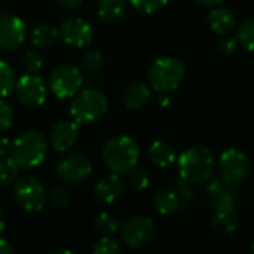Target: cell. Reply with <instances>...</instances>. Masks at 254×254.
Instances as JSON below:
<instances>
[{
    "label": "cell",
    "mask_w": 254,
    "mask_h": 254,
    "mask_svg": "<svg viewBox=\"0 0 254 254\" xmlns=\"http://www.w3.org/2000/svg\"><path fill=\"white\" fill-rule=\"evenodd\" d=\"M27 36L25 22L9 12H0V48L4 51L18 49Z\"/></svg>",
    "instance_id": "obj_12"
},
{
    "label": "cell",
    "mask_w": 254,
    "mask_h": 254,
    "mask_svg": "<svg viewBox=\"0 0 254 254\" xmlns=\"http://www.w3.org/2000/svg\"><path fill=\"white\" fill-rule=\"evenodd\" d=\"M92 252L94 254H118L121 252V246L115 238H112V235H103V238L95 243Z\"/></svg>",
    "instance_id": "obj_29"
},
{
    "label": "cell",
    "mask_w": 254,
    "mask_h": 254,
    "mask_svg": "<svg viewBox=\"0 0 254 254\" xmlns=\"http://www.w3.org/2000/svg\"><path fill=\"white\" fill-rule=\"evenodd\" d=\"M13 196L25 211L37 213L46 204V190L43 185L31 176L18 177L13 183Z\"/></svg>",
    "instance_id": "obj_6"
},
{
    "label": "cell",
    "mask_w": 254,
    "mask_h": 254,
    "mask_svg": "<svg viewBox=\"0 0 254 254\" xmlns=\"http://www.w3.org/2000/svg\"><path fill=\"white\" fill-rule=\"evenodd\" d=\"M58 253L70 254L71 252H68V250H63V249H57V250H52V252H49V254H58Z\"/></svg>",
    "instance_id": "obj_41"
},
{
    "label": "cell",
    "mask_w": 254,
    "mask_h": 254,
    "mask_svg": "<svg viewBox=\"0 0 254 254\" xmlns=\"http://www.w3.org/2000/svg\"><path fill=\"white\" fill-rule=\"evenodd\" d=\"M3 229H4V219H3V214L0 211V234L3 232Z\"/></svg>",
    "instance_id": "obj_42"
},
{
    "label": "cell",
    "mask_w": 254,
    "mask_h": 254,
    "mask_svg": "<svg viewBox=\"0 0 254 254\" xmlns=\"http://www.w3.org/2000/svg\"><path fill=\"white\" fill-rule=\"evenodd\" d=\"M98 16L106 24H115L127 13V0H98Z\"/></svg>",
    "instance_id": "obj_21"
},
{
    "label": "cell",
    "mask_w": 254,
    "mask_h": 254,
    "mask_svg": "<svg viewBox=\"0 0 254 254\" xmlns=\"http://www.w3.org/2000/svg\"><path fill=\"white\" fill-rule=\"evenodd\" d=\"M22 67L27 73H37L43 67V55L39 51H27L22 55Z\"/></svg>",
    "instance_id": "obj_30"
},
{
    "label": "cell",
    "mask_w": 254,
    "mask_h": 254,
    "mask_svg": "<svg viewBox=\"0 0 254 254\" xmlns=\"http://www.w3.org/2000/svg\"><path fill=\"white\" fill-rule=\"evenodd\" d=\"M195 1L201 6H216V4L222 3L223 0H195Z\"/></svg>",
    "instance_id": "obj_39"
},
{
    "label": "cell",
    "mask_w": 254,
    "mask_h": 254,
    "mask_svg": "<svg viewBox=\"0 0 254 254\" xmlns=\"http://www.w3.org/2000/svg\"><path fill=\"white\" fill-rule=\"evenodd\" d=\"M48 153V143L42 132L30 129L22 132L12 143V158L24 168L31 170L43 162Z\"/></svg>",
    "instance_id": "obj_5"
},
{
    "label": "cell",
    "mask_w": 254,
    "mask_h": 254,
    "mask_svg": "<svg viewBox=\"0 0 254 254\" xmlns=\"http://www.w3.org/2000/svg\"><path fill=\"white\" fill-rule=\"evenodd\" d=\"M124 193V182L116 173H112L110 176L103 177L97 182L94 195L95 198L103 204H113L118 201Z\"/></svg>",
    "instance_id": "obj_16"
},
{
    "label": "cell",
    "mask_w": 254,
    "mask_h": 254,
    "mask_svg": "<svg viewBox=\"0 0 254 254\" xmlns=\"http://www.w3.org/2000/svg\"><path fill=\"white\" fill-rule=\"evenodd\" d=\"M58 34L60 31L55 27L42 24V25H37L31 31V42L37 48H49L57 42Z\"/></svg>",
    "instance_id": "obj_23"
},
{
    "label": "cell",
    "mask_w": 254,
    "mask_h": 254,
    "mask_svg": "<svg viewBox=\"0 0 254 254\" xmlns=\"http://www.w3.org/2000/svg\"><path fill=\"white\" fill-rule=\"evenodd\" d=\"M83 77L77 67L60 64L49 74V88L58 98H73L82 88Z\"/></svg>",
    "instance_id": "obj_7"
},
{
    "label": "cell",
    "mask_w": 254,
    "mask_h": 254,
    "mask_svg": "<svg viewBox=\"0 0 254 254\" xmlns=\"http://www.w3.org/2000/svg\"><path fill=\"white\" fill-rule=\"evenodd\" d=\"M109 109L106 94L98 89L88 88L79 91L70 104V115L77 125H88L100 121Z\"/></svg>",
    "instance_id": "obj_4"
},
{
    "label": "cell",
    "mask_w": 254,
    "mask_h": 254,
    "mask_svg": "<svg viewBox=\"0 0 254 254\" xmlns=\"http://www.w3.org/2000/svg\"><path fill=\"white\" fill-rule=\"evenodd\" d=\"M238 223H240V216L234 204L216 207V211L211 217V226L214 231L229 235L237 231Z\"/></svg>",
    "instance_id": "obj_17"
},
{
    "label": "cell",
    "mask_w": 254,
    "mask_h": 254,
    "mask_svg": "<svg viewBox=\"0 0 254 254\" xmlns=\"http://www.w3.org/2000/svg\"><path fill=\"white\" fill-rule=\"evenodd\" d=\"M182 204H183V199L179 196V193L176 190H171V189L159 190L153 196V207L162 216L176 214L180 210Z\"/></svg>",
    "instance_id": "obj_19"
},
{
    "label": "cell",
    "mask_w": 254,
    "mask_h": 254,
    "mask_svg": "<svg viewBox=\"0 0 254 254\" xmlns=\"http://www.w3.org/2000/svg\"><path fill=\"white\" fill-rule=\"evenodd\" d=\"M49 201L54 208H65L70 204V195L64 188L57 186L49 193Z\"/></svg>",
    "instance_id": "obj_33"
},
{
    "label": "cell",
    "mask_w": 254,
    "mask_h": 254,
    "mask_svg": "<svg viewBox=\"0 0 254 254\" xmlns=\"http://www.w3.org/2000/svg\"><path fill=\"white\" fill-rule=\"evenodd\" d=\"M92 173V165L85 155L71 153L61 159L57 167L58 177L70 185H79L89 179Z\"/></svg>",
    "instance_id": "obj_11"
},
{
    "label": "cell",
    "mask_w": 254,
    "mask_h": 254,
    "mask_svg": "<svg viewBox=\"0 0 254 254\" xmlns=\"http://www.w3.org/2000/svg\"><path fill=\"white\" fill-rule=\"evenodd\" d=\"M10 150H12V144H10L9 138L0 137V158L6 156Z\"/></svg>",
    "instance_id": "obj_36"
},
{
    "label": "cell",
    "mask_w": 254,
    "mask_h": 254,
    "mask_svg": "<svg viewBox=\"0 0 254 254\" xmlns=\"http://www.w3.org/2000/svg\"><path fill=\"white\" fill-rule=\"evenodd\" d=\"M121 240L129 249H143L155 237L156 226L150 217L135 216L124 223L121 228Z\"/></svg>",
    "instance_id": "obj_8"
},
{
    "label": "cell",
    "mask_w": 254,
    "mask_h": 254,
    "mask_svg": "<svg viewBox=\"0 0 254 254\" xmlns=\"http://www.w3.org/2000/svg\"><path fill=\"white\" fill-rule=\"evenodd\" d=\"M219 170L223 179L238 185L250 176L252 162L244 152L231 147L219 156Z\"/></svg>",
    "instance_id": "obj_9"
},
{
    "label": "cell",
    "mask_w": 254,
    "mask_h": 254,
    "mask_svg": "<svg viewBox=\"0 0 254 254\" xmlns=\"http://www.w3.org/2000/svg\"><path fill=\"white\" fill-rule=\"evenodd\" d=\"M13 253H15L13 247H12L6 240L0 238V254H13Z\"/></svg>",
    "instance_id": "obj_38"
},
{
    "label": "cell",
    "mask_w": 254,
    "mask_h": 254,
    "mask_svg": "<svg viewBox=\"0 0 254 254\" xmlns=\"http://www.w3.org/2000/svg\"><path fill=\"white\" fill-rule=\"evenodd\" d=\"M150 95V85L143 82H132L124 91V103L129 110H138L149 103Z\"/></svg>",
    "instance_id": "obj_18"
},
{
    "label": "cell",
    "mask_w": 254,
    "mask_h": 254,
    "mask_svg": "<svg viewBox=\"0 0 254 254\" xmlns=\"http://www.w3.org/2000/svg\"><path fill=\"white\" fill-rule=\"evenodd\" d=\"M61 6L67 7V9H76L82 4L83 0H57Z\"/></svg>",
    "instance_id": "obj_37"
},
{
    "label": "cell",
    "mask_w": 254,
    "mask_h": 254,
    "mask_svg": "<svg viewBox=\"0 0 254 254\" xmlns=\"http://www.w3.org/2000/svg\"><path fill=\"white\" fill-rule=\"evenodd\" d=\"M208 25L214 33L226 36L235 28V16L226 7H214L208 15Z\"/></svg>",
    "instance_id": "obj_20"
},
{
    "label": "cell",
    "mask_w": 254,
    "mask_h": 254,
    "mask_svg": "<svg viewBox=\"0 0 254 254\" xmlns=\"http://www.w3.org/2000/svg\"><path fill=\"white\" fill-rule=\"evenodd\" d=\"M237 45H238V39H235V37H225L222 42H220V49H222V52L223 54H226V55H231V54H234L235 52V49H237Z\"/></svg>",
    "instance_id": "obj_35"
},
{
    "label": "cell",
    "mask_w": 254,
    "mask_h": 254,
    "mask_svg": "<svg viewBox=\"0 0 254 254\" xmlns=\"http://www.w3.org/2000/svg\"><path fill=\"white\" fill-rule=\"evenodd\" d=\"M15 94L22 106L39 107L46 100V85L36 73H27L16 80Z\"/></svg>",
    "instance_id": "obj_10"
},
{
    "label": "cell",
    "mask_w": 254,
    "mask_h": 254,
    "mask_svg": "<svg viewBox=\"0 0 254 254\" xmlns=\"http://www.w3.org/2000/svg\"><path fill=\"white\" fill-rule=\"evenodd\" d=\"M94 228L101 235H115V234H118L121 231V223L113 214L101 213V214L97 216Z\"/></svg>",
    "instance_id": "obj_25"
},
{
    "label": "cell",
    "mask_w": 254,
    "mask_h": 254,
    "mask_svg": "<svg viewBox=\"0 0 254 254\" xmlns=\"http://www.w3.org/2000/svg\"><path fill=\"white\" fill-rule=\"evenodd\" d=\"M104 57L98 51H89L82 57V67L92 74H100L104 70Z\"/></svg>",
    "instance_id": "obj_27"
},
{
    "label": "cell",
    "mask_w": 254,
    "mask_h": 254,
    "mask_svg": "<svg viewBox=\"0 0 254 254\" xmlns=\"http://www.w3.org/2000/svg\"><path fill=\"white\" fill-rule=\"evenodd\" d=\"M16 85L13 68L3 60H0V98L7 97Z\"/></svg>",
    "instance_id": "obj_26"
},
{
    "label": "cell",
    "mask_w": 254,
    "mask_h": 254,
    "mask_svg": "<svg viewBox=\"0 0 254 254\" xmlns=\"http://www.w3.org/2000/svg\"><path fill=\"white\" fill-rule=\"evenodd\" d=\"M149 159L158 168H168L176 161L174 147L162 140L153 141L149 147Z\"/></svg>",
    "instance_id": "obj_22"
},
{
    "label": "cell",
    "mask_w": 254,
    "mask_h": 254,
    "mask_svg": "<svg viewBox=\"0 0 254 254\" xmlns=\"http://www.w3.org/2000/svg\"><path fill=\"white\" fill-rule=\"evenodd\" d=\"M207 196L211 202V205L222 207L235 204L237 199V185L220 177V179H211L207 186Z\"/></svg>",
    "instance_id": "obj_15"
},
{
    "label": "cell",
    "mask_w": 254,
    "mask_h": 254,
    "mask_svg": "<svg viewBox=\"0 0 254 254\" xmlns=\"http://www.w3.org/2000/svg\"><path fill=\"white\" fill-rule=\"evenodd\" d=\"M104 165L116 174L128 173L140 158V147L129 135H118L109 140L101 152Z\"/></svg>",
    "instance_id": "obj_2"
},
{
    "label": "cell",
    "mask_w": 254,
    "mask_h": 254,
    "mask_svg": "<svg viewBox=\"0 0 254 254\" xmlns=\"http://www.w3.org/2000/svg\"><path fill=\"white\" fill-rule=\"evenodd\" d=\"M134 9L143 13H155L165 7L168 0H129Z\"/></svg>",
    "instance_id": "obj_31"
},
{
    "label": "cell",
    "mask_w": 254,
    "mask_h": 254,
    "mask_svg": "<svg viewBox=\"0 0 254 254\" xmlns=\"http://www.w3.org/2000/svg\"><path fill=\"white\" fill-rule=\"evenodd\" d=\"M237 39L243 45V48L254 52V19H247L238 27Z\"/></svg>",
    "instance_id": "obj_28"
},
{
    "label": "cell",
    "mask_w": 254,
    "mask_h": 254,
    "mask_svg": "<svg viewBox=\"0 0 254 254\" xmlns=\"http://www.w3.org/2000/svg\"><path fill=\"white\" fill-rule=\"evenodd\" d=\"M186 67L177 57H161L149 68L147 80L153 91L168 94L176 91L185 79Z\"/></svg>",
    "instance_id": "obj_3"
},
{
    "label": "cell",
    "mask_w": 254,
    "mask_h": 254,
    "mask_svg": "<svg viewBox=\"0 0 254 254\" xmlns=\"http://www.w3.org/2000/svg\"><path fill=\"white\" fill-rule=\"evenodd\" d=\"M158 103H159L162 107H167L171 101H170V98L167 97V94H165V92H162V94H161V97H159V101H158Z\"/></svg>",
    "instance_id": "obj_40"
},
{
    "label": "cell",
    "mask_w": 254,
    "mask_h": 254,
    "mask_svg": "<svg viewBox=\"0 0 254 254\" xmlns=\"http://www.w3.org/2000/svg\"><path fill=\"white\" fill-rule=\"evenodd\" d=\"M77 135L79 128L74 121H60L51 129V146L55 152H67L76 144Z\"/></svg>",
    "instance_id": "obj_14"
},
{
    "label": "cell",
    "mask_w": 254,
    "mask_h": 254,
    "mask_svg": "<svg viewBox=\"0 0 254 254\" xmlns=\"http://www.w3.org/2000/svg\"><path fill=\"white\" fill-rule=\"evenodd\" d=\"M128 180H129V185L138 192L147 189L149 186V176L143 170L135 168V167L128 171Z\"/></svg>",
    "instance_id": "obj_32"
},
{
    "label": "cell",
    "mask_w": 254,
    "mask_h": 254,
    "mask_svg": "<svg viewBox=\"0 0 254 254\" xmlns=\"http://www.w3.org/2000/svg\"><path fill=\"white\" fill-rule=\"evenodd\" d=\"M19 168L21 167L15 162V159L12 156L0 158V185L1 186L13 185L15 180L18 179Z\"/></svg>",
    "instance_id": "obj_24"
},
{
    "label": "cell",
    "mask_w": 254,
    "mask_h": 254,
    "mask_svg": "<svg viewBox=\"0 0 254 254\" xmlns=\"http://www.w3.org/2000/svg\"><path fill=\"white\" fill-rule=\"evenodd\" d=\"M12 124H13V110H12V107L6 101L0 100V132L7 131L12 127Z\"/></svg>",
    "instance_id": "obj_34"
},
{
    "label": "cell",
    "mask_w": 254,
    "mask_h": 254,
    "mask_svg": "<svg viewBox=\"0 0 254 254\" xmlns=\"http://www.w3.org/2000/svg\"><path fill=\"white\" fill-rule=\"evenodd\" d=\"M180 179L190 185L208 183L216 171V158L204 146H193L185 150L177 159Z\"/></svg>",
    "instance_id": "obj_1"
},
{
    "label": "cell",
    "mask_w": 254,
    "mask_h": 254,
    "mask_svg": "<svg viewBox=\"0 0 254 254\" xmlns=\"http://www.w3.org/2000/svg\"><path fill=\"white\" fill-rule=\"evenodd\" d=\"M60 36L64 43L74 46V48H85L91 45L94 37V30L91 24L79 16L67 18L60 25Z\"/></svg>",
    "instance_id": "obj_13"
},
{
    "label": "cell",
    "mask_w": 254,
    "mask_h": 254,
    "mask_svg": "<svg viewBox=\"0 0 254 254\" xmlns=\"http://www.w3.org/2000/svg\"><path fill=\"white\" fill-rule=\"evenodd\" d=\"M252 252H253V253H254V244H253V247H252Z\"/></svg>",
    "instance_id": "obj_43"
}]
</instances>
